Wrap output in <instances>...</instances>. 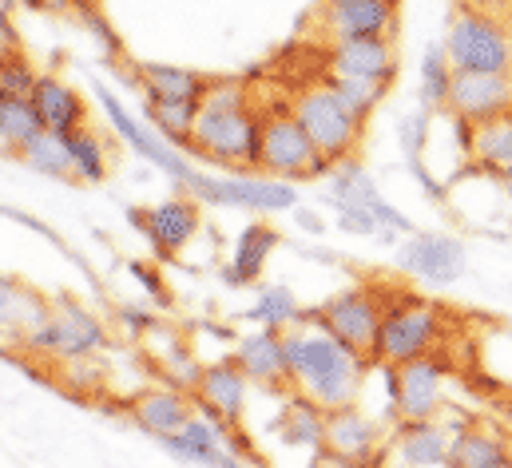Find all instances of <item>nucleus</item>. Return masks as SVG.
Wrapping results in <instances>:
<instances>
[{
	"label": "nucleus",
	"mask_w": 512,
	"mask_h": 468,
	"mask_svg": "<svg viewBox=\"0 0 512 468\" xmlns=\"http://www.w3.org/2000/svg\"><path fill=\"white\" fill-rule=\"evenodd\" d=\"M187 151H195L215 167H231L235 175H255L258 155H262V112L251 104V92L243 80L207 84Z\"/></svg>",
	"instance_id": "obj_1"
},
{
	"label": "nucleus",
	"mask_w": 512,
	"mask_h": 468,
	"mask_svg": "<svg viewBox=\"0 0 512 468\" xmlns=\"http://www.w3.org/2000/svg\"><path fill=\"white\" fill-rule=\"evenodd\" d=\"M282 346H286V373L294 381V389H302L310 401H318L326 413L358 405L370 357L350 350L346 342H338L334 334L318 330V326H290L282 330Z\"/></svg>",
	"instance_id": "obj_2"
},
{
	"label": "nucleus",
	"mask_w": 512,
	"mask_h": 468,
	"mask_svg": "<svg viewBox=\"0 0 512 468\" xmlns=\"http://www.w3.org/2000/svg\"><path fill=\"white\" fill-rule=\"evenodd\" d=\"M445 56L453 72H512V16L461 4L445 28Z\"/></svg>",
	"instance_id": "obj_3"
},
{
	"label": "nucleus",
	"mask_w": 512,
	"mask_h": 468,
	"mask_svg": "<svg viewBox=\"0 0 512 468\" xmlns=\"http://www.w3.org/2000/svg\"><path fill=\"white\" fill-rule=\"evenodd\" d=\"M449 334V318L437 302L417 298V294H397L385 298L382 330H378V350L374 361L382 365H401L425 353H437V346Z\"/></svg>",
	"instance_id": "obj_4"
},
{
	"label": "nucleus",
	"mask_w": 512,
	"mask_h": 468,
	"mask_svg": "<svg viewBox=\"0 0 512 468\" xmlns=\"http://www.w3.org/2000/svg\"><path fill=\"white\" fill-rule=\"evenodd\" d=\"M290 108H294L298 123L306 127L314 151H318L322 159H330L334 167L346 163V159L358 151L366 123L338 100V92H334L326 80H314V84L298 88L294 100H290Z\"/></svg>",
	"instance_id": "obj_5"
},
{
	"label": "nucleus",
	"mask_w": 512,
	"mask_h": 468,
	"mask_svg": "<svg viewBox=\"0 0 512 468\" xmlns=\"http://www.w3.org/2000/svg\"><path fill=\"white\" fill-rule=\"evenodd\" d=\"M330 171H334V163L314 151L306 127L298 123L290 104L262 108V155H258V175L294 183V179H318V175H330Z\"/></svg>",
	"instance_id": "obj_6"
},
{
	"label": "nucleus",
	"mask_w": 512,
	"mask_h": 468,
	"mask_svg": "<svg viewBox=\"0 0 512 468\" xmlns=\"http://www.w3.org/2000/svg\"><path fill=\"white\" fill-rule=\"evenodd\" d=\"M20 350L52 357V361H88L100 350H108V326L76 298H56L52 318L40 330H32L20 342Z\"/></svg>",
	"instance_id": "obj_7"
},
{
	"label": "nucleus",
	"mask_w": 512,
	"mask_h": 468,
	"mask_svg": "<svg viewBox=\"0 0 512 468\" xmlns=\"http://www.w3.org/2000/svg\"><path fill=\"white\" fill-rule=\"evenodd\" d=\"M382 314H385V298L370 286H354L338 298H330L326 306H310L302 310V322L298 326H318L326 334H334L338 342H346L350 350L366 353L374 361L378 350V330H382Z\"/></svg>",
	"instance_id": "obj_8"
},
{
	"label": "nucleus",
	"mask_w": 512,
	"mask_h": 468,
	"mask_svg": "<svg viewBox=\"0 0 512 468\" xmlns=\"http://www.w3.org/2000/svg\"><path fill=\"white\" fill-rule=\"evenodd\" d=\"M187 195L195 203H211V207H243V211H290L298 203L294 183L270 179V175H207L199 171L195 183L187 187Z\"/></svg>",
	"instance_id": "obj_9"
},
{
	"label": "nucleus",
	"mask_w": 512,
	"mask_h": 468,
	"mask_svg": "<svg viewBox=\"0 0 512 468\" xmlns=\"http://www.w3.org/2000/svg\"><path fill=\"white\" fill-rule=\"evenodd\" d=\"M96 100H100V108H104L108 123L116 127V135L128 143L139 159H147L151 167H159V171H163L167 179H175L179 187H191V183H195L199 171L191 167V159H187L179 147H171L159 131H151L147 123H139V119L131 116L128 108H124V100H120L112 88H96Z\"/></svg>",
	"instance_id": "obj_10"
},
{
	"label": "nucleus",
	"mask_w": 512,
	"mask_h": 468,
	"mask_svg": "<svg viewBox=\"0 0 512 468\" xmlns=\"http://www.w3.org/2000/svg\"><path fill=\"white\" fill-rule=\"evenodd\" d=\"M397 266L425 286H453L465 278L469 254L457 234H409L397 246Z\"/></svg>",
	"instance_id": "obj_11"
},
{
	"label": "nucleus",
	"mask_w": 512,
	"mask_h": 468,
	"mask_svg": "<svg viewBox=\"0 0 512 468\" xmlns=\"http://www.w3.org/2000/svg\"><path fill=\"white\" fill-rule=\"evenodd\" d=\"M247 401H251V377L239 369L235 357H219V361L203 365V377H199V389H195L199 413H207L223 429H239L243 413H247Z\"/></svg>",
	"instance_id": "obj_12"
},
{
	"label": "nucleus",
	"mask_w": 512,
	"mask_h": 468,
	"mask_svg": "<svg viewBox=\"0 0 512 468\" xmlns=\"http://www.w3.org/2000/svg\"><path fill=\"white\" fill-rule=\"evenodd\" d=\"M401 0H322L318 4V28L338 40H362V36H393Z\"/></svg>",
	"instance_id": "obj_13"
},
{
	"label": "nucleus",
	"mask_w": 512,
	"mask_h": 468,
	"mask_svg": "<svg viewBox=\"0 0 512 468\" xmlns=\"http://www.w3.org/2000/svg\"><path fill=\"white\" fill-rule=\"evenodd\" d=\"M445 373L449 365L437 353L413 357L397 365V421H433L445 405Z\"/></svg>",
	"instance_id": "obj_14"
},
{
	"label": "nucleus",
	"mask_w": 512,
	"mask_h": 468,
	"mask_svg": "<svg viewBox=\"0 0 512 468\" xmlns=\"http://www.w3.org/2000/svg\"><path fill=\"white\" fill-rule=\"evenodd\" d=\"M128 223L139 227V234L155 246V254L167 262L179 250H187V242L203 227V215H199L195 199H167V203H155L151 211H131L128 207Z\"/></svg>",
	"instance_id": "obj_15"
},
{
	"label": "nucleus",
	"mask_w": 512,
	"mask_h": 468,
	"mask_svg": "<svg viewBox=\"0 0 512 468\" xmlns=\"http://www.w3.org/2000/svg\"><path fill=\"white\" fill-rule=\"evenodd\" d=\"M512 112V72H453L449 116L485 123Z\"/></svg>",
	"instance_id": "obj_16"
},
{
	"label": "nucleus",
	"mask_w": 512,
	"mask_h": 468,
	"mask_svg": "<svg viewBox=\"0 0 512 468\" xmlns=\"http://www.w3.org/2000/svg\"><path fill=\"white\" fill-rule=\"evenodd\" d=\"M199 409H195V393H183V389H175V385H151V389H143L135 401H131V421L143 429V433H151V437H175V433H183V425L195 417Z\"/></svg>",
	"instance_id": "obj_17"
},
{
	"label": "nucleus",
	"mask_w": 512,
	"mask_h": 468,
	"mask_svg": "<svg viewBox=\"0 0 512 468\" xmlns=\"http://www.w3.org/2000/svg\"><path fill=\"white\" fill-rule=\"evenodd\" d=\"M453 429L437 421H397L389 457L401 468H449Z\"/></svg>",
	"instance_id": "obj_18"
},
{
	"label": "nucleus",
	"mask_w": 512,
	"mask_h": 468,
	"mask_svg": "<svg viewBox=\"0 0 512 468\" xmlns=\"http://www.w3.org/2000/svg\"><path fill=\"white\" fill-rule=\"evenodd\" d=\"M239 369L251 377V385L266 393H290L294 381L286 373V346H282V330H255L247 338H239L235 350Z\"/></svg>",
	"instance_id": "obj_19"
},
{
	"label": "nucleus",
	"mask_w": 512,
	"mask_h": 468,
	"mask_svg": "<svg viewBox=\"0 0 512 468\" xmlns=\"http://www.w3.org/2000/svg\"><path fill=\"white\" fill-rule=\"evenodd\" d=\"M382 425L374 417H366L358 405H346V409H334L326 413V445L330 453H342V457H354V461H385L382 457Z\"/></svg>",
	"instance_id": "obj_20"
},
{
	"label": "nucleus",
	"mask_w": 512,
	"mask_h": 468,
	"mask_svg": "<svg viewBox=\"0 0 512 468\" xmlns=\"http://www.w3.org/2000/svg\"><path fill=\"white\" fill-rule=\"evenodd\" d=\"M449 468H512V437L485 421L453 425Z\"/></svg>",
	"instance_id": "obj_21"
},
{
	"label": "nucleus",
	"mask_w": 512,
	"mask_h": 468,
	"mask_svg": "<svg viewBox=\"0 0 512 468\" xmlns=\"http://www.w3.org/2000/svg\"><path fill=\"white\" fill-rule=\"evenodd\" d=\"M48 318H52V302L40 290H32L20 278H12V274L0 270V338L20 346Z\"/></svg>",
	"instance_id": "obj_22"
},
{
	"label": "nucleus",
	"mask_w": 512,
	"mask_h": 468,
	"mask_svg": "<svg viewBox=\"0 0 512 468\" xmlns=\"http://www.w3.org/2000/svg\"><path fill=\"white\" fill-rule=\"evenodd\" d=\"M163 449L187 465H199V468H227L231 461V449H227V429L219 421H211L207 413H195L183 433L175 437H163Z\"/></svg>",
	"instance_id": "obj_23"
},
{
	"label": "nucleus",
	"mask_w": 512,
	"mask_h": 468,
	"mask_svg": "<svg viewBox=\"0 0 512 468\" xmlns=\"http://www.w3.org/2000/svg\"><path fill=\"white\" fill-rule=\"evenodd\" d=\"M274 433L286 449L318 453L326 445V409L310 401L302 389H290L282 393V413L274 417Z\"/></svg>",
	"instance_id": "obj_24"
},
{
	"label": "nucleus",
	"mask_w": 512,
	"mask_h": 468,
	"mask_svg": "<svg viewBox=\"0 0 512 468\" xmlns=\"http://www.w3.org/2000/svg\"><path fill=\"white\" fill-rule=\"evenodd\" d=\"M330 72H350V76H370L389 80L397 76V44L393 36H362V40H338L330 48Z\"/></svg>",
	"instance_id": "obj_25"
},
{
	"label": "nucleus",
	"mask_w": 512,
	"mask_h": 468,
	"mask_svg": "<svg viewBox=\"0 0 512 468\" xmlns=\"http://www.w3.org/2000/svg\"><path fill=\"white\" fill-rule=\"evenodd\" d=\"M32 104H36V112L44 119V127L56 131V135H68V131L88 127V104H84V96L72 84H64L60 76H52V72H40L36 92H32Z\"/></svg>",
	"instance_id": "obj_26"
},
{
	"label": "nucleus",
	"mask_w": 512,
	"mask_h": 468,
	"mask_svg": "<svg viewBox=\"0 0 512 468\" xmlns=\"http://www.w3.org/2000/svg\"><path fill=\"white\" fill-rule=\"evenodd\" d=\"M469 171H485L489 179H509L512 175V112L485 123H473L469 135Z\"/></svg>",
	"instance_id": "obj_27"
},
{
	"label": "nucleus",
	"mask_w": 512,
	"mask_h": 468,
	"mask_svg": "<svg viewBox=\"0 0 512 468\" xmlns=\"http://www.w3.org/2000/svg\"><path fill=\"white\" fill-rule=\"evenodd\" d=\"M274 246H278V231H274V227H266V223H247L243 234L235 238V254H231V262H223L219 278H223L231 290L255 286L258 274L266 270V262H270V254H274Z\"/></svg>",
	"instance_id": "obj_28"
},
{
	"label": "nucleus",
	"mask_w": 512,
	"mask_h": 468,
	"mask_svg": "<svg viewBox=\"0 0 512 468\" xmlns=\"http://www.w3.org/2000/svg\"><path fill=\"white\" fill-rule=\"evenodd\" d=\"M211 76L179 64H139L135 68V88L143 96H163V100H195L203 104Z\"/></svg>",
	"instance_id": "obj_29"
},
{
	"label": "nucleus",
	"mask_w": 512,
	"mask_h": 468,
	"mask_svg": "<svg viewBox=\"0 0 512 468\" xmlns=\"http://www.w3.org/2000/svg\"><path fill=\"white\" fill-rule=\"evenodd\" d=\"M143 123L159 131L171 147H191L199 104L195 100H163V96H143Z\"/></svg>",
	"instance_id": "obj_30"
},
{
	"label": "nucleus",
	"mask_w": 512,
	"mask_h": 468,
	"mask_svg": "<svg viewBox=\"0 0 512 468\" xmlns=\"http://www.w3.org/2000/svg\"><path fill=\"white\" fill-rule=\"evenodd\" d=\"M449 92H453V64L445 56V44H429L425 56H421V68H417V104H421V112H429V116L445 112L449 116Z\"/></svg>",
	"instance_id": "obj_31"
},
{
	"label": "nucleus",
	"mask_w": 512,
	"mask_h": 468,
	"mask_svg": "<svg viewBox=\"0 0 512 468\" xmlns=\"http://www.w3.org/2000/svg\"><path fill=\"white\" fill-rule=\"evenodd\" d=\"M64 147H68V159H72V175L76 179H84V183H104L108 179L112 159H108V147H104L100 131H92V127L68 131L64 135Z\"/></svg>",
	"instance_id": "obj_32"
},
{
	"label": "nucleus",
	"mask_w": 512,
	"mask_h": 468,
	"mask_svg": "<svg viewBox=\"0 0 512 468\" xmlns=\"http://www.w3.org/2000/svg\"><path fill=\"white\" fill-rule=\"evenodd\" d=\"M155 357H159V369H163V381H167V385H175V389H183V393H195V389H199L203 361H199V353H195V346H191L187 338L167 334Z\"/></svg>",
	"instance_id": "obj_33"
},
{
	"label": "nucleus",
	"mask_w": 512,
	"mask_h": 468,
	"mask_svg": "<svg viewBox=\"0 0 512 468\" xmlns=\"http://www.w3.org/2000/svg\"><path fill=\"white\" fill-rule=\"evenodd\" d=\"M334 92H338V100L354 112V116L366 119L378 112V104L385 100V92H389V80H370V76H350V72H330L326 68V76H322Z\"/></svg>",
	"instance_id": "obj_34"
},
{
	"label": "nucleus",
	"mask_w": 512,
	"mask_h": 468,
	"mask_svg": "<svg viewBox=\"0 0 512 468\" xmlns=\"http://www.w3.org/2000/svg\"><path fill=\"white\" fill-rule=\"evenodd\" d=\"M247 318L258 322L262 330H290V326L302 322V306H298L290 286H258Z\"/></svg>",
	"instance_id": "obj_35"
},
{
	"label": "nucleus",
	"mask_w": 512,
	"mask_h": 468,
	"mask_svg": "<svg viewBox=\"0 0 512 468\" xmlns=\"http://www.w3.org/2000/svg\"><path fill=\"white\" fill-rule=\"evenodd\" d=\"M40 131H48V127H44V119L36 112L32 96H28V100H4V104H0V147H4V151L20 155Z\"/></svg>",
	"instance_id": "obj_36"
},
{
	"label": "nucleus",
	"mask_w": 512,
	"mask_h": 468,
	"mask_svg": "<svg viewBox=\"0 0 512 468\" xmlns=\"http://www.w3.org/2000/svg\"><path fill=\"white\" fill-rule=\"evenodd\" d=\"M16 159H20L28 171H36V175H48V179H76V175H72L68 147H64V135H56V131H40Z\"/></svg>",
	"instance_id": "obj_37"
},
{
	"label": "nucleus",
	"mask_w": 512,
	"mask_h": 468,
	"mask_svg": "<svg viewBox=\"0 0 512 468\" xmlns=\"http://www.w3.org/2000/svg\"><path fill=\"white\" fill-rule=\"evenodd\" d=\"M36 80H40L36 64L20 48L4 44L0 48V92H4V100H28L36 92Z\"/></svg>",
	"instance_id": "obj_38"
},
{
	"label": "nucleus",
	"mask_w": 512,
	"mask_h": 468,
	"mask_svg": "<svg viewBox=\"0 0 512 468\" xmlns=\"http://www.w3.org/2000/svg\"><path fill=\"white\" fill-rule=\"evenodd\" d=\"M334 215H338V227L346 234H362V238H378V242H389L393 234L382 231V223L366 211V207H354V203H330Z\"/></svg>",
	"instance_id": "obj_39"
},
{
	"label": "nucleus",
	"mask_w": 512,
	"mask_h": 468,
	"mask_svg": "<svg viewBox=\"0 0 512 468\" xmlns=\"http://www.w3.org/2000/svg\"><path fill=\"white\" fill-rule=\"evenodd\" d=\"M425 135H429V112H409V116L397 123V139H401V151L409 159V167L421 163V151H425Z\"/></svg>",
	"instance_id": "obj_40"
},
{
	"label": "nucleus",
	"mask_w": 512,
	"mask_h": 468,
	"mask_svg": "<svg viewBox=\"0 0 512 468\" xmlns=\"http://www.w3.org/2000/svg\"><path fill=\"white\" fill-rule=\"evenodd\" d=\"M80 20L88 24V32L96 36V44H100V48H104L112 60H120V56H124V48H120V36L112 32V24H108V20H104V16H100L92 4H80Z\"/></svg>",
	"instance_id": "obj_41"
},
{
	"label": "nucleus",
	"mask_w": 512,
	"mask_h": 468,
	"mask_svg": "<svg viewBox=\"0 0 512 468\" xmlns=\"http://www.w3.org/2000/svg\"><path fill=\"white\" fill-rule=\"evenodd\" d=\"M128 274L139 282V286H143V290H147V294H151V302H155V306H167V302H171V298H167L163 278H159V274H155L147 262H128Z\"/></svg>",
	"instance_id": "obj_42"
},
{
	"label": "nucleus",
	"mask_w": 512,
	"mask_h": 468,
	"mask_svg": "<svg viewBox=\"0 0 512 468\" xmlns=\"http://www.w3.org/2000/svg\"><path fill=\"white\" fill-rule=\"evenodd\" d=\"M120 326L128 330L131 338H147V334H155V330H159L155 314H151V310H143V306H120Z\"/></svg>",
	"instance_id": "obj_43"
},
{
	"label": "nucleus",
	"mask_w": 512,
	"mask_h": 468,
	"mask_svg": "<svg viewBox=\"0 0 512 468\" xmlns=\"http://www.w3.org/2000/svg\"><path fill=\"white\" fill-rule=\"evenodd\" d=\"M385 461H354V457H342V453H330V449H318L310 457L306 468H382Z\"/></svg>",
	"instance_id": "obj_44"
},
{
	"label": "nucleus",
	"mask_w": 512,
	"mask_h": 468,
	"mask_svg": "<svg viewBox=\"0 0 512 468\" xmlns=\"http://www.w3.org/2000/svg\"><path fill=\"white\" fill-rule=\"evenodd\" d=\"M28 8L36 12H68V8H80V0H24Z\"/></svg>",
	"instance_id": "obj_45"
},
{
	"label": "nucleus",
	"mask_w": 512,
	"mask_h": 468,
	"mask_svg": "<svg viewBox=\"0 0 512 468\" xmlns=\"http://www.w3.org/2000/svg\"><path fill=\"white\" fill-rule=\"evenodd\" d=\"M294 219H298V227H306L310 234H322V215H314V211L298 207V211H294Z\"/></svg>",
	"instance_id": "obj_46"
},
{
	"label": "nucleus",
	"mask_w": 512,
	"mask_h": 468,
	"mask_svg": "<svg viewBox=\"0 0 512 468\" xmlns=\"http://www.w3.org/2000/svg\"><path fill=\"white\" fill-rule=\"evenodd\" d=\"M469 4H477V8H485V12H501V16H512V0H469Z\"/></svg>",
	"instance_id": "obj_47"
},
{
	"label": "nucleus",
	"mask_w": 512,
	"mask_h": 468,
	"mask_svg": "<svg viewBox=\"0 0 512 468\" xmlns=\"http://www.w3.org/2000/svg\"><path fill=\"white\" fill-rule=\"evenodd\" d=\"M227 468H247V465H243L239 457H231V461H227Z\"/></svg>",
	"instance_id": "obj_48"
},
{
	"label": "nucleus",
	"mask_w": 512,
	"mask_h": 468,
	"mask_svg": "<svg viewBox=\"0 0 512 468\" xmlns=\"http://www.w3.org/2000/svg\"><path fill=\"white\" fill-rule=\"evenodd\" d=\"M501 183H505V191H509V199H512V175L509 179H501Z\"/></svg>",
	"instance_id": "obj_49"
},
{
	"label": "nucleus",
	"mask_w": 512,
	"mask_h": 468,
	"mask_svg": "<svg viewBox=\"0 0 512 468\" xmlns=\"http://www.w3.org/2000/svg\"><path fill=\"white\" fill-rule=\"evenodd\" d=\"M0 104H4V92H0Z\"/></svg>",
	"instance_id": "obj_50"
},
{
	"label": "nucleus",
	"mask_w": 512,
	"mask_h": 468,
	"mask_svg": "<svg viewBox=\"0 0 512 468\" xmlns=\"http://www.w3.org/2000/svg\"><path fill=\"white\" fill-rule=\"evenodd\" d=\"M80 4H92V0H80Z\"/></svg>",
	"instance_id": "obj_51"
}]
</instances>
